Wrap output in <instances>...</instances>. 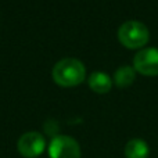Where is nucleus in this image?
<instances>
[{"instance_id": "1", "label": "nucleus", "mask_w": 158, "mask_h": 158, "mask_svg": "<svg viewBox=\"0 0 158 158\" xmlns=\"http://www.w3.org/2000/svg\"><path fill=\"white\" fill-rule=\"evenodd\" d=\"M52 77L58 86L74 87L85 81L86 69L82 61L77 58H63L53 67Z\"/></svg>"}, {"instance_id": "2", "label": "nucleus", "mask_w": 158, "mask_h": 158, "mask_svg": "<svg viewBox=\"0 0 158 158\" xmlns=\"http://www.w3.org/2000/svg\"><path fill=\"white\" fill-rule=\"evenodd\" d=\"M150 33L144 24L139 21H126L118 29V39L128 49H139L148 42Z\"/></svg>"}, {"instance_id": "3", "label": "nucleus", "mask_w": 158, "mask_h": 158, "mask_svg": "<svg viewBox=\"0 0 158 158\" xmlns=\"http://www.w3.org/2000/svg\"><path fill=\"white\" fill-rule=\"evenodd\" d=\"M49 158H81V147L74 137L57 135L50 140Z\"/></svg>"}, {"instance_id": "4", "label": "nucleus", "mask_w": 158, "mask_h": 158, "mask_svg": "<svg viewBox=\"0 0 158 158\" xmlns=\"http://www.w3.org/2000/svg\"><path fill=\"white\" fill-rule=\"evenodd\" d=\"M46 148L44 136L39 132H27L17 142V150L24 158H36Z\"/></svg>"}, {"instance_id": "5", "label": "nucleus", "mask_w": 158, "mask_h": 158, "mask_svg": "<svg viewBox=\"0 0 158 158\" xmlns=\"http://www.w3.org/2000/svg\"><path fill=\"white\" fill-rule=\"evenodd\" d=\"M133 68L135 71L146 77L158 75V49L148 47L140 50L133 58Z\"/></svg>"}, {"instance_id": "6", "label": "nucleus", "mask_w": 158, "mask_h": 158, "mask_svg": "<svg viewBox=\"0 0 158 158\" xmlns=\"http://www.w3.org/2000/svg\"><path fill=\"white\" fill-rule=\"evenodd\" d=\"M89 86L93 92L104 94L110 92L112 87V81L106 72H93L89 77Z\"/></svg>"}, {"instance_id": "7", "label": "nucleus", "mask_w": 158, "mask_h": 158, "mask_svg": "<svg viewBox=\"0 0 158 158\" xmlns=\"http://www.w3.org/2000/svg\"><path fill=\"white\" fill-rule=\"evenodd\" d=\"M148 154H150V148L143 139H132L125 146L126 158H147Z\"/></svg>"}, {"instance_id": "8", "label": "nucleus", "mask_w": 158, "mask_h": 158, "mask_svg": "<svg viewBox=\"0 0 158 158\" xmlns=\"http://www.w3.org/2000/svg\"><path fill=\"white\" fill-rule=\"evenodd\" d=\"M114 81L118 87H128L133 83L135 81V68L132 67H121L115 71L114 74Z\"/></svg>"}]
</instances>
